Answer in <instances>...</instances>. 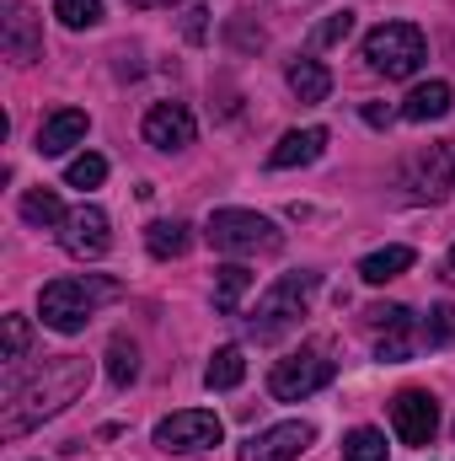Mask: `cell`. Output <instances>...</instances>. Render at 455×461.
I'll return each mask as SVG.
<instances>
[{"label": "cell", "instance_id": "22", "mask_svg": "<svg viewBox=\"0 0 455 461\" xmlns=\"http://www.w3.org/2000/svg\"><path fill=\"white\" fill-rule=\"evenodd\" d=\"M22 221H27V226H65V204H59V194H54V188H32V194H22Z\"/></svg>", "mask_w": 455, "mask_h": 461}, {"label": "cell", "instance_id": "13", "mask_svg": "<svg viewBox=\"0 0 455 461\" xmlns=\"http://www.w3.org/2000/svg\"><path fill=\"white\" fill-rule=\"evenodd\" d=\"M311 424L306 419H290V424H273V429H263V435H252L246 446H241V461H295L306 446H311Z\"/></svg>", "mask_w": 455, "mask_h": 461}, {"label": "cell", "instance_id": "33", "mask_svg": "<svg viewBox=\"0 0 455 461\" xmlns=\"http://www.w3.org/2000/svg\"><path fill=\"white\" fill-rule=\"evenodd\" d=\"M129 5H134V11H156V5H166V11H172L177 0H129Z\"/></svg>", "mask_w": 455, "mask_h": 461}, {"label": "cell", "instance_id": "3", "mask_svg": "<svg viewBox=\"0 0 455 461\" xmlns=\"http://www.w3.org/2000/svg\"><path fill=\"white\" fill-rule=\"evenodd\" d=\"M364 59H370V70H380L386 81H407V76H418V65L429 59V38H424V27H413V22H380V27H370V38H364Z\"/></svg>", "mask_w": 455, "mask_h": 461}, {"label": "cell", "instance_id": "11", "mask_svg": "<svg viewBox=\"0 0 455 461\" xmlns=\"http://www.w3.org/2000/svg\"><path fill=\"white\" fill-rule=\"evenodd\" d=\"M193 134H199V118L188 103H156L150 113H145V145H156V150H188L193 145Z\"/></svg>", "mask_w": 455, "mask_h": 461}, {"label": "cell", "instance_id": "29", "mask_svg": "<svg viewBox=\"0 0 455 461\" xmlns=\"http://www.w3.org/2000/svg\"><path fill=\"white\" fill-rule=\"evenodd\" d=\"M370 328H380V333H391V328H413V312L407 306H370Z\"/></svg>", "mask_w": 455, "mask_h": 461}, {"label": "cell", "instance_id": "23", "mask_svg": "<svg viewBox=\"0 0 455 461\" xmlns=\"http://www.w3.org/2000/svg\"><path fill=\"white\" fill-rule=\"evenodd\" d=\"M134 375H139V348H134V339L118 333L113 344H108V381L123 392V386H134Z\"/></svg>", "mask_w": 455, "mask_h": 461}, {"label": "cell", "instance_id": "32", "mask_svg": "<svg viewBox=\"0 0 455 461\" xmlns=\"http://www.w3.org/2000/svg\"><path fill=\"white\" fill-rule=\"evenodd\" d=\"M204 16H210L204 5H193V11H188V38H193V43H204Z\"/></svg>", "mask_w": 455, "mask_h": 461}, {"label": "cell", "instance_id": "30", "mask_svg": "<svg viewBox=\"0 0 455 461\" xmlns=\"http://www.w3.org/2000/svg\"><path fill=\"white\" fill-rule=\"evenodd\" d=\"M424 339H429V344H445V339H455V306H434V312H429Z\"/></svg>", "mask_w": 455, "mask_h": 461}, {"label": "cell", "instance_id": "7", "mask_svg": "<svg viewBox=\"0 0 455 461\" xmlns=\"http://www.w3.org/2000/svg\"><path fill=\"white\" fill-rule=\"evenodd\" d=\"M220 435H226V424L210 408H183V413H172V419L156 424V446L161 451H215Z\"/></svg>", "mask_w": 455, "mask_h": 461}, {"label": "cell", "instance_id": "6", "mask_svg": "<svg viewBox=\"0 0 455 461\" xmlns=\"http://www.w3.org/2000/svg\"><path fill=\"white\" fill-rule=\"evenodd\" d=\"M327 381H333V359L317 354V348H300V354H284V359L273 365L268 392H273L279 402H306V397L322 392Z\"/></svg>", "mask_w": 455, "mask_h": 461}, {"label": "cell", "instance_id": "2", "mask_svg": "<svg viewBox=\"0 0 455 461\" xmlns=\"http://www.w3.org/2000/svg\"><path fill=\"white\" fill-rule=\"evenodd\" d=\"M118 295V285L108 279H81V274H65V279H54V285H43V295H38V312H43V328H54V333H81L86 322H92V312H97V301H108Z\"/></svg>", "mask_w": 455, "mask_h": 461}, {"label": "cell", "instance_id": "25", "mask_svg": "<svg viewBox=\"0 0 455 461\" xmlns=\"http://www.w3.org/2000/svg\"><path fill=\"white\" fill-rule=\"evenodd\" d=\"M54 16L70 32H81V27H97L103 22V0H54Z\"/></svg>", "mask_w": 455, "mask_h": 461}, {"label": "cell", "instance_id": "20", "mask_svg": "<svg viewBox=\"0 0 455 461\" xmlns=\"http://www.w3.org/2000/svg\"><path fill=\"white\" fill-rule=\"evenodd\" d=\"M246 381V354L236 344L215 348V359H210V370H204V386L210 392H230V386H241Z\"/></svg>", "mask_w": 455, "mask_h": 461}, {"label": "cell", "instance_id": "15", "mask_svg": "<svg viewBox=\"0 0 455 461\" xmlns=\"http://www.w3.org/2000/svg\"><path fill=\"white\" fill-rule=\"evenodd\" d=\"M327 150V129H290L273 150H268V167H279V172H290V167H311L317 156Z\"/></svg>", "mask_w": 455, "mask_h": 461}, {"label": "cell", "instance_id": "27", "mask_svg": "<svg viewBox=\"0 0 455 461\" xmlns=\"http://www.w3.org/2000/svg\"><path fill=\"white\" fill-rule=\"evenodd\" d=\"M27 339H32V333H27V317H5V344H0V359H5V365H16V359L27 354Z\"/></svg>", "mask_w": 455, "mask_h": 461}, {"label": "cell", "instance_id": "5", "mask_svg": "<svg viewBox=\"0 0 455 461\" xmlns=\"http://www.w3.org/2000/svg\"><path fill=\"white\" fill-rule=\"evenodd\" d=\"M204 236H210L215 252H230V258H257V252H279L284 247V230L268 215H257V210H215Z\"/></svg>", "mask_w": 455, "mask_h": 461}, {"label": "cell", "instance_id": "12", "mask_svg": "<svg viewBox=\"0 0 455 461\" xmlns=\"http://www.w3.org/2000/svg\"><path fill=\"white\" fill-rule=\"evenodd\" d=\"M59 241H65L70 258H103V252L113 247V226H108V215H103L97 204H81V210L65 215Z\"/></svg>", "mask_w": 455, "mask_h": 461}, {"label": "cell", "instance_id": "28", "mask_svg": "<svg viewBox=\"0 0 455 461\" xmlns=\"http://www.w3.org/2000/svg\"><path fill=\"white\" fill-rule=\"evenodd\" d=\"M348 32H353V11H333V16L311 32V43H317V49H327V43H343Z\"/></svg>", "mask_w": 455, "mask_h": 461}, {"label": "cell", "instance_id": "1", "mask_svg": "<svg viewBox=\"0 0 455 461\" xmlns=\"http://www.w3.org/2000/svg\"><path fill=\"white\" fill-rule=\"evenodd\" d=\"M86 359H76V354H59V359H49L43 365V375L32 381V386H16L11 392V402H5V419H0V435L5 440H16V435H27L38 419H49V413H59L65 402H76L81 397V386H86Z\"/></svg>", "mask_w": 455, "mask_h": 461}, {"label": "cell", "instance_id": "14", "mask_svg": "<svg viewBox=\"0 0 455 461\" xmlns=\"http://www.w3.org/2000/svg\"><path fill=\"white\" fill-rule=\"evenodd\" d=\"M86 129H92V118L81 113V108H59V113H49L43 123H38V156H65L70 145L86 140Z\"/></svg>", "mask_w": 455, "mask_h": 461}, {"label": "cell", "instance_id": "4", "mask_svg": "<svg viewBox=\"0 0 455 461\" xmlns=\"http://www.w3.org/2000/svg\"><path fill=\"white\" fill-rule=\"evenodd\" d=\"M317 295V274H284L268 295H263V306L252 312V322H246V333L257 339V344H273V339H284L300 317H306V301Z\"/></svg>", "mask_w": 455, "mask_h": 461}, {"label": "cell", "instance_id": "19", "mask_svg": "<svg viewBox=\"0 0 455 461\" xmlns=\"http://www.w3.org/2000/svg\"><path fill=\"white\" fill-rule=\"evenodd\" d=\"M252 290V268L246 263H226V268H215V312L220 317H236L241 312V295Z\"/></svg>", "mask_w": 455, "mask_h": 461}, {"label": "cell", "instance_id": "18", "mask_svg": "<svg viewBox=\"0 0 455 461\" xmlns=\"http://www.w3.org/2000/svg\"><path fill=\"white\" fill-rule=\"evenodd\" d=\"M413 263H418V252H413V247H380V252H370V258L359 263V279H364V285H386V279L407 274Z\"/></svg>", "mask_w": 455, "mask_h": 461}, {"label": "cell", "instance_id": "8", "mask_svg": "<svg viewBox=\"0 0 455 461\" xmlns=\"http://www.w3.org/2000/svg\"><path fill=\"white\" fill-rule=\"evenodd\" d=\"M402 183H407V194H413V199L440 204V199L451 194V183H455V150H451V145H429V150H418V156L407 161Z\"/></svg>", "mask_w": 455, "mask_h": 461}, {"label": "cell", "instance_id": "10", "mask_svg": "<svg viewBox=\"0 0 455 461\" xmlns=\"http://www.w3.org/2000/svg\"><path fill=\"white\" fill-rule=\"evenodd\" d=\"M0 49H5V59H16V65L43 59V16H38L32 5H5V11H0Z\"/></svg>", "mask_w": 455, "mask_h": 461}, {"label": "cell", "instance_id": "31", "mask_svg": "<svg viewBox=\"0 0 455 461\" xmlns=\"http://www.w3.org/2000/svg\"><path fill=\"white\" fill-rule=\"evenodd\" d=\"M407 354H413V339H407V328H391V333L380 339V359H386V365H402Z\"/></svg>", "mask_w": 455, "mask_h": 461}, {"label": "cell", "instance_id": "34", "mask_svg": "<svg viewBox=\"0 0 455 461\" xmlns=\"http://www.w3.org/2000/svg\"><path fill=\"white\" fill-rule=\"evenodd\" d=\"M445 285H455V247H451V258H445V274H440Z\"/></svg>", "mask_w": 455, "mask_h": 461}, {"label": "cell", "instance_id": "17", "mask_svg": "<svg viewBox=\"0 0 455 461\" xmlns=\"http://www.w3.org/2000/svg\"><path fill=\"white\" fill-rule=\"evenodd\" d=\"M290 92H295L300 103H327V97H333V70H327L322 59H295V65H290Z\"/></svg>", "mask_w": 455, "mask_h": 461}, {"label": "cell", "instance_id": "24", "mask_svg": "<svg viewBox=\"0 0 455 461\" xmlns=\"http://www.w3.org/2000/svg\"><path fill=\"white\" fill-rule=\"evenodd\" d=\"M343 461H386V435L380 429H348Z\"/></svg>", "mask_w": 455, "mask_h": 461}, {"label": "cell", "instance_id": "21", "mask_svg": "<svg viewBox=\"0 0 455 461\" xmlns=\"http://www.w3.org/2000/svg\"><path fill=\"white\" fill-rule=\"evenodd\" d=\"M188 241H193V236H188L183 221H156V226H145V247H150V258H161V263H166V258H183Z\"/></svg>", "mask_w": 455, "mask_h": 461}, {"label": "cell", "instance_id": "9", "mask_svg": "<svg viewBox=\"0 0 455 461\" xmlns=\"http://www.w3.org/2000/svg\"><path fill=\"white\" fill-rule=\"evenodd\" d=\"M391 424H397V440H402V446H429L434 429H440V402H434L429 392L407 386V392H397V402H391Z\"/></svg>", "mask_w": 455, "mask_h": 461}, {"label": "cell", "instance_id": "16", "mask_svg": "<svg viewBox=\"0 0 455 461\" xmlns=\"http://www.w3.org/2000/svg\"><path fill=\"white\" fill-rule=\"evenodd\" d=\"M455 103L451 81H424V86H413L407 92V103H402V118L407 123H429V118H445Z\"/></svg>", "mask_w": 455, "mask_h": 461}, {"label": "cell", "instance_id": "26", "mask_svg": "<svg viewBox=\"0 0 455 461\" xmlns=\"http://www.w3.org/2000/svg\"><path fill=\"white\" fill-rule=\"evenodd\" d=\"M103 177H108V161H103V156H92V150H86V156H76V161L65 167V183H70V188H97Z\"/></svg>", "mask_w": 455, "mask_h": 461}]
</instances>
